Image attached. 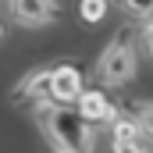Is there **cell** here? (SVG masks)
Returning a JSON list of instances; mask_svg holds the SVG:
<instances>
[{"label":"cell","instance_id":"1","mask_svg":"<svg viewBox=\"0 0 153 153\" xmlns=\"http://www.w3.org/2000/svg\"><path fill=\"white\" fill-rule=\"evenodd\" d=\"M36 125L43 128V135L53 146V153H93V128L71 107L39 100L36 103Z\"/></svg>","mask_w":153,"mask_h":153},{"label":"cell","instance_id":"2","mask_svg":"<svg viewBox=\"0 0 153 153\" xmlns=\"http://www.w3.org/2000/svg\"><path fill=\"white\" fill-rule=\"evenodd\" d=\"M96 71H100V82H103V85H125L128 78L135 75V46H132V39L117 36L114 43L103 50Z\"/></svg>","mask_w":153,"mask_h":153},{"label":"cell","instance_id":"3","mask_svg":"<svg viewBox=\"0 0 153 153\" xmlns=\"http://www.w3.org/2000/svg\"><path fill=\"white\" fill-rule=\"evenodd\" d=\"M82 96V75H78V68L71 64H53L50 68V82H46V96L43 100H50V103H71Z\"/></svg>","mask_w":153,"mask_h":153},{"label":"cell","instance_id":"4","mask_svg":"<svg viewBox=\"0 0 153 153\" xmlns=\"http://www.w3.org/2000/svg\"><path fill=\"white\" fill-rule=\"evenodd\" d=\"M11 14H14V22H22V25L36 29V25L53 22L61 11H57V4H53V0H11Z\"/></svg>","mask_w":153,"mask_h":153},{"label":"cell","instance_id":"5","mask_svg":"<svg viewBox=\"0 0 153 153\" xmlns=\"http://www.w3.org/2000/svg\"><path fill=\"white\" fill-rule=\"evenodd\" d=\"M78 117L82 121H107V117H114V107H111V100H107V93H100V89H82V96H78Z\"/></svg>","mask_w":153,"mask_h":153},{"label":"cell","instance_id":"6","mask_svg":"<svg viewBox=\"0 0 153 153\" xmlns=\"http://www.w3.org/2000/svg\"><path fill=\"white\" fill-rule=\"evenodd\" d=\"M114 143H139V125H135V117H117L114 121Z\"/></svg>","mask_w":153,"mask_h":153},{"label":"cell","instance_id":"7","mask_svg":"<svg viewBox=\"0 0 153 153\" xmlns=\"http://www.w3.org/2000/svg\"><path fill=\"white\" fill-rule=\"evenodd\" d=\"M78 14H82V22H103V14H107V0H82L78 4Z\"/></svg>","mask_w":153,"mask_h":153},{"label":"cell","instance_id":"8","mask_svg":"<svg viewBox=\"0 0 153 153\" xmlns=\"http://www.w3.org/2000/svg\"><path fill=\"white\" fill-rule=\"evenodd\" d=\"M135 125H139V135H150V139H153V103H139Z\"/></svg>","mask_w":153,"mask_h":153},{"label":"cell","instance_id":"9","mask_svg":"<svg viewBox=\"0 0 153 153\" xmlns=\"http://www.w3.org/2000/svg\"><path fill=\"white\" fill-rule=\"evenodd\" d=\"M121 4H125L128 14H139V18H146V14L153 11V0H121Z\"/></svg>","mask_w":153,"mask_h":153},{"label":"cell","instance_id":"10","mask_svg":"<svg viewBox=\"0 0 153 153\" xmlns=\"http://www.w3.org/2000/svg\"><path fill=\"white\" fill-rule=\"evenodd\" d=\"M111 153H146V150H143V139H139V143H114Z\"/></svg>","mask_w":153,"mask_h":153},{"label":"cell","instance_id":"11","mask_svg":"<svg viewBox=\"0 0 153 153\" xmlns=\"http://www.w3.org/2000/svg\"><path fill=\"white\" fill-rule=\"evenodd\" d=\"M143 46H146V53L153 61V25H143Z\"/></svg>","mask_w":153,"mask_h":153},{"label":"cell","instance_id":"12","mask_svg":"<svg viewBox=\"0 0 153 153\" xmlns=\"http://www.w3.org/2000/svg\"><path fill=\"white\" fill-rule=\"evenodd\" d=\"M143 25H153V11H150V14H146V18H143Z\"/></svg>","mask_w":153,"mask_h":153},{"label":"cell","instance_id":"13","mask_svg":"<svg viewBox=\"0 0 153 153\" xmlns=\"http://www.w3.org/2000/svg\"><path fill=\"white\" fill-rule=\"evenodd\" d=\"M0 36H4V25H0Z\"/></svg>","mask_w":153,"mask_h":153}]
</instances>
